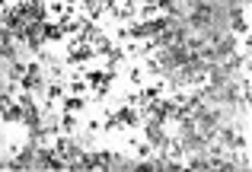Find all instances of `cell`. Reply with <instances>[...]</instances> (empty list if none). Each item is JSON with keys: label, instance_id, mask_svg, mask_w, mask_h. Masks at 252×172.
<instances>
[{"label": "cell", "instance_id": "cell-2", "mask_svg": "<svg viewBox=\"0 0 252 172\" xmlns=\"http://www.w3.org/2000/svg\"><path fill=\"white\" fill-rule=\"evenodd\" d=\"M61 83H45V96H48V102H51V99H61Z\"/></svg>", "mask_w": 252, "mask_h": 172}, {"label": "cell", "instance_id": "cell-3", "mask_svg": "<svg viewBox=\"0 0 252 172\" xmlns=\"http://www.w3.org/2000/svg\"><path fill=\"white\" fill-rule=\"evenodd\" d=\"M70 89H74V92H86V80H77V77H70Z\"/></svg>", "mask_w": 252, "mask_h": 172}, {"label": "cell", "instance_id": "cell-1", "mask_svg": "<svg viewBox=\"0 0 252 172\" xmlns=\"http://www.w3.org/2000/svg\"><path fill=\"white\" fill-rule=\"evenodd\" d=\"M64 112H70V115H74V112H83V99L67 96V99H64Z\"/></svg>", "mask_w": 252, "mask_h": 172}]
</instances>
